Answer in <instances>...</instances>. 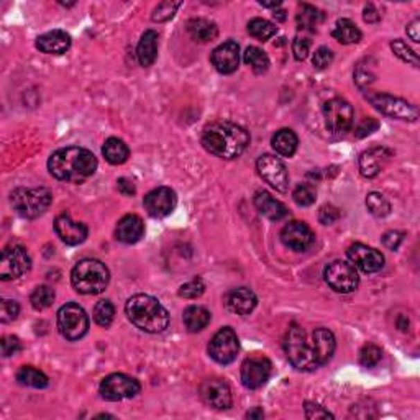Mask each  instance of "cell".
<instances>
[{"label":"cell","mask_w":420,"mask_h":420,"mask_svg":"<svg viewBox=\"0 0 420 420\" xmlns=\"http://www.w3.org/2000/svg\"><path fill=\"white\" fill-rule=\"evenodd\" d=\"M48 169L56 180L80 184L96 173L97 158L92 151L79 146H68L55 151L48 159Z\"/></svg>","instance_id":"1"},{"label":"cell","mask_w":420,"mask_h":420,"mask_svg":"<svg viewBox=\"0 0 420 420\" xmlns=\"http://www.w3.org/2000/svg\"><path fill=\"white\" fill-rule=\"evenodd\" d=\"M250 135L240 125L231 122H213L202 132V146L209 153L223 159H235L247 150Z\"/></svg>","instance_id":"2"},{"label":"cell","mask_w":420,"mask_h":420,"mask_svg":"<svg viewBox=\"0 0 420 420\" xmlns=\"http://www.w3.org/2000/svg\"><path fill=\"white\" fill-rule=\"evenodd\" d=\"M125 314L137 329L146 333H161L168 329L169 314L163 304L148 294H137L125 304Z\"/></svg>","instance_id":"3"},{"label":"cell","mask_w":420,"mask_h":420,"mask_svg":"<svg viewBox=\"0 0 420 420\" xmlns=\"http://www.w3.org/2000/svg\"><path fill=\"white\" fill-rule=\"evenodd\" d=\"M110 281V272L104 263L99 260H80L71 272V283L79 294H100L104 292Z\"/></svg>","instance_id":"4"},{"label":"cell","mask_w":420,"mask_h":420,"mask_svg":"<svg viewBox=\"0 0 420 420\" xmlns=\"http://www.w3.org/2000/svg\"><path fill=\"white\" fill-rule=\"evenodd\" d=\"M284 351L290 365L299 371H314L317 365L312 342H307V335L299 325H290L284 338Z\"/></svg>","instance_id":"5"},{"label":"cell","mask_w":420,"mask_h":420,"mask_svg":"<svg viewBox=\"0 0 420 420\" xmlns=\"http://www.w3.org/2000/svg\"><path fill=\"white\" fill-rule=\"evenodd\" d=\"M51 200L53 194L46 187H35V189L19 187L10 194L13 210L24 218H37L43 216L51 205Z\"/></svg>","instance_id":"6"},{"label":"cell","mask_w":420,"mask_h":420,"mask_svg":"<svg viewBox=\"0 0 420 420\" xmlns=\"http://www.w3.org/2000/svg\"><path fill=\"white\" fill-rule=\"evenodd\" d=\"M58 330L66 340H80L89 330V317L79 304L68 302L58 312Z\"/></svg>","instance_id":"7"},{"label":"cell","mask_w":420,"mask_h":420,"mask_svg":"<svg viewBox=\"0 0 420 420\" xmlns=\"http://www.w3.org/2000/svg\"><path fill=\"white\" fill-rule=\"evenodd\" d=\"M366 99L374 105L381 114L396 120H405V122H417L419 109L410 102L399 99V97L390 96V94H366Z\"/></svg>","instance_id":"8"},{"label":"cell","mask_w":420,"mask_h":420,"mask_svg":"<svg viewBox=\"0 0 420 420\" xmlns=\"http://www.w3.org/2000/svg\"><path fill=\"white\" fill-rule=\"evenodd\" d=\"M324 119L325 127L330 133L342 135V133L350 130L353 125V107L345 99L333 97V99L325 102Z\"/></svg>","instance_id":"9"},{"label":"cell","mask_w":420,"mask_h":420,"mask_svg":"<svg viewBox=\"0 0 420 420\" xmlns=\"http://www.w3.org/2000/svg\"><path fill=\"white\" fill-rule=\"evenodd\" d=\"M325 283L332 288L335 292L350 294L358 288L360 276L355 266L347 261H333L325 268L324 271Z\"/></svg>","instance_id":"10"},{"label":"cell","mask_w":420,"mask_h":420,"mask_svg":"<svg viewBox=\"0 0 420 420\" xmlns=\"http://www.w3.org/2000/svg\"><path fill=\"white\" fill-rule=\"evenodd\" d=\"M140 383H138L135 378H130L122 373H115L107 376L104 381L100 383L99 392L105 401L117 402L135 397L138 392H140Z\"/></svg>","instance_id":"11"},{"label":"cell","mask_w":420,"mask_h":420,"mask_svg":"<svg viewBox=\"0 0 420 420\" xmlns=\"http://www.w3.org/2000/svg\"><path fill=\"white\" fill-rule=\"evenodd\" d=\"M31 268V260L26 250L20 245L3 248L2 258H0V279L12 281L19 279Z\"/></svg>","instance_id":"12"},{"label":"cell","mask_w":420,"mask_h":420,"mask_svg":"<svg viewBox=\"0 0 420 420\" xmlns=\"http://www.w3.org/2000/svg\"><path fill=\"white\" fill-rule=\"evenodd\" d=\"M240 351V342L234 329H220L209 343V355L218 365H230Z\"/></svg>","instance_id":"13"},{"label":"cell","mask_w":420,"mask_h":420,"mask_svg":"<svg viewBox=\"0 0 420 420\" xmlns=\"http://www.w3.org/2000/svg\"><path fill=\"white\" fill-rule=\"evenodd\" d=\"M256 169L260 176L278 192H288L289 176L288 169L279 158L272 155H263L256 161Z\"/></svg>","instance_id":"14"},{"label":"cell","mask_w":420,"mask_h":420,"mask_svg":"<svg viewBox=\"0 0 420 420\" xmlns=\"http://www.w3.org/2000/svg\"><path fill=\"white\" fill-rule=\"evenodd\" d=\"M272 365L266 356L253 355L241 365V383L248 390H258L271 376Z\"/></svg>","instance_id":"15"},{"label":"cell","mask_w":420,"mask_h":420,"mask_svg":"<svg viewBox=\"0 0 420 420\" xmlns=\"http://www.w3.org/2000/svg\"><path fill=\"white\" fill-rule=\"evenodd\" d=\"M347 256L348 260L351 261V265L355 268H358L363 272H378L381 271V268L384 266V256L381 252L378 250L366 247L363 243H355L351 245L350 248L347 250Z\"/></svg>","instance_id":"16"},{"label":"cell","mask_w":420,"mask_h":420,"mask_svg":"<svg viewBox=\"0 0 420 420\" xmlns=\"http://www.w3.org/2000/svg\"><path fill=\"white\" fill-rule=\"evenodd\" d=\"M176 204H177L176 192L169 189V187H158V189H153L145 195V199H143V205H145L146 212L155 218L169 216V213L176 209Z\"/></svg>","instance_id":"17"},{"label":"cell","mask_w":420,"mask_h":420,"mask_svg":"<svg viewBox=\"0 0 420 420\" xmlns=\"http://www.w3.org/2000/svg\"><path fill=\"white\" fill-rule=\"evenodd\" d=\"M200 397L209 408L225 410L231 408L230 386L223 379H207L200 386Z\"/></svg>","instance_id":"18"},{"label":"cell","mask_w":420,"mask_h":420,"mask_svg":"<svg viewBox=\"0 0 420 420\" xmlns=\"http://www.w3.org/2000/svg\"><path fill=\"white\" fill-rule=\"evenodd\" d=\"M281 240L286 247L294 250V252H306L314 243V231L310 230L307 223L294 220L286 223L283 231H281Z\"/></svg>","instance_id":"19"},{"label":"cell","mask_w":420,"mask_h":420,"mask_svg":"<svg viewBox=\"0 0 420 420\" xmlns=\"http://www.w3.org/2000/svg\"><path fill=\"white\" fill-rule=\"evenodd\" d=\"M392 158V151L384 148V146H374V148L366 150L365 153L360 156V173L361 176L376 177L384 168L390 164Z\"/></svg>","instance_id":"20"},{"label":"cell","mask_w":420,"mask_h":420,"mask_svg":"<svg viewBox=\"0 0 420 420\" xmlns=\"http://www.w3.org/2000/svg\"><path fill=\"white\" fill-rule=\"evenodd\" d=\"M212 64L220 74H231L238 69L240 46L235 42H225L212 51Z\"/></svg>","instance_id":"21"},{"label":"cell","mask_w":420,"mask_h":420,"mask_svg":"<svg viewBox=\"0 0 420 420\" xmlns=\"http://www.w3.org/2000/svg\"><path fill=\"white\" fill-rule=\"evenodd\" d=\"M55 230L60 238L69 247L80 245L87 238V227L82 222H76L69 213H61L55 220Z\"/></svg>","instance_id":"22"},{"label":"cell","mask_w":420,"mask_h":420,"mask_svg":"<svg viewBox=\"0 0 420 420\" xmlns=\"http://www.w3.org/2000/svg\"><path fill=\"white\" fill-rule=\"evenodd\" d=\"M258 299L254 292L248 288H236L231 289L225 296V306L231 314L236 315H250L256 307Z\"/></svg>","instance_id":"23"},{"label":"cell","mask_w":420,"mask_h":420,"mask_svg":"<svg viewBox=\"0 0 420 420\" xmlns=\"http://www.w3.org/2000/svg\"><path fill=\"white\" fill-rule=\"evenodd\" d=\"M310 342H312V348H314L317 365L319 366L327 365L329 361L332 360L335 347H337L333 333L330 332L329 329H315L314 333H312Z\"/></svg>","instance_id":"24"},{"label":"cell","mask_w":420,"mask_h":420,"mask_svg":"<svg viewBox=\"0 0 420 420\" xmlns=\"http://www.w3.org/2000/svg\"><path fill=\"white\" fill-rule=\"evenodd\" d=\"M37 48L44 55H62L71 48V37L62 30H53L37 38Z\"/></svg>","instance_id":"25"},{"label":"cell","mask_w":420,"mask_h":420,"mask_svg":"<svg viewBox=\"0 0 420 420\" xmlns=\"http://www.w3.org/2000/svg\"><path fill=\"white\" fill-rule=\"evenodd\" d=\"M143 234H145V223L135 213L130 216H125L120 218L117 223V229H115V236L119 241H122L125 245H133L138 240H141Z\"/></svg>","instance_id":"26"},{"label":"cell","mask_w":420,"mask_h":420,"mask_svg":"<svg viewBox=\"0 0 420 420\" xmlns=\"http://www.w3.org/2000/svg\"><path fill=\"white\" fill-rule=\"evenodd\" d=\"M254 207H256L258 212L261 213L263 217L270 218V220H283V218L288 216V209H286V205L283 202H279V200H276L270 192L266 191H258L256 194H254Z\"/></svg>","instance_id":"27"},{"label":"cell","mask_w":420,"mask_h":420,"mask_svg":"<svg viewBox=\"0 0 420 420\" xmlns=\"http://www.w3.org/2000/svg\"><path fill=\"white\" fill-rule=\"evenodd\" d=\"M137 58L143 68H150L158 58V33L155 30H148L143 33L137 46Z\"/></svg>","instance_id":"28"},{"label":"cell","mask_w":420,"mask_h":420,"mask_svg":"<svg viewBox=\"0 0 420 420\" xmlns=\"http://www.w3.org/2000/svg\"><path fill=\"white\" fill-rule=\"evenodd\" d=\"M187 33L199 43L213 42L218 35V28L213 21L205 19H192L187 21Z\"/></svg>","instance_id":"29"},{"label":"cell","mask_w":420,"mask_h":420,"mask_svg":"<svg viewBox=\"0 0 420 420\" xmlns=\"http://www.w3.org/2000/svg\"><path fill=\"white\" fill-rule=\"evenodd\" d=\"M182 320L191 333H198L210 324V312L202 306H189L182 314Z\"/></svg>","instance_id":"30"},{"label":"cell","mask_w":420,"mask_h":420,"mask_svg":"<svg viewBox=\"0 0 420 420\" xmlns=\"http://www.w3.org/2000/svg\"><path fill=\"white\" fill-rule=\"evenodd\" d=\"M271 145L274 151L281 156H286V158H290L294 153H296L299 140L297 135L289 128H283V130L276 132V135L272 137Z\"/></svg>","instance_id":"31"},{"label":"cell","mask_w":420,"mask_h":420,"mask_svg":"<svg viewBox=\"0 0 420 420\" xmlns=\"http://www.w3.org/2000/svg\"><path fill=\"white\" fill-rule=\"evenodd\" d=\"M102 153L110 164H123L130 156V150L119 138H109L102 146Z\"/></svg>","instance_id":"32"},{"label":"cell","mask_w":420,"mask_h":420,"mask_svg":"<svg viewBox=\"0 0 420 420\" xmlns=\"http://www.w3.org/2000/svg\"><path fill=\"white\" fill-rule=\"evenodd\" d=\"M17 381H19L21 386H28V387H35V390H43V387L48 386V376L33 366H21L17 373Z\"/></svg>","instance_id":"33"},{"label":"cell","mask_w":420,"mask_h":420,"mask_svg":"<svg viewBox=\"0 0 420 420\" xmlns=\"http://www.w3.org/2000/svg\"><path fill=\"white\" fill-rule=\"evenodd\" d=\"M332 35L337 42H340L343 44L358 43L361 40V31L358 30V26L348 19L338 20L337 25H335V30Z\"/></svg>","instance_id":"34"},{"label":"cell","mask_w":420,"mask_h":420,"mask_svg":"<svg viewBox=\"0 0 420 420\" xmlns=\"http://www.w3.org/2000/svg\"><path fill=\"white\" fill-rule=\"evenodd\" d=\"M243 61L252 68L256 74H263L270 69V58L263 50L256 46L247 48V51L243 53Z\"/></svg>","instance_id":"35"},{"label":"cell","mask_w":420,"mask_h":420,"mask_svg":"<svg viewBox=\"0 0 420 420\" xmlns=\"http://www.w3.org/2000/svg\"><path fill=\"white\" fill-rule=\"evenodd\" d=\"M322 19H324V15H322L320 10H317L315 7L309 6V3H304L297 13V25L302 30L314 31L319 26Z\"/></svg>","instance_id":"36"},{"label":"cell","mask_w":420,"mask_h":420,"mask_svg":"<svg viewBox=\"0 0 420 420\" xmlns=\"http://www.w3.org/2000/svg\"><path fill=\"white\" fill-rule=\"evenodd\" d=\"M55 289H51L50 286H38L30 296L31 307H33L35 310L48 309V307H51L53 302H55Z\"/></svg>","instance_id":"37"},{"label":"cell","mask_w":420,"mask_h":420,"mask_svg":"<svg viewBox=\"0 0 420 420\" xmlns=\"http://www.w3.org/2000/svg\"><path fill=\"white\" fill-rule=\"evenodd\" d=\"M276 31H278V28L265 19H253L248 21V33L253 38L260 40V42H268V40L274 37Z\"/></svg>","instance_id":"38"},{"label":"cell","mask_w":420,"mask_h":420,"mask_svg":"<svg viewBox=\"0 0 420 420\" xmlns=\"http://www.w3.org/2000/svg\"><path fill=\"white\" fill-rule=\"evenodd\" d=\"M115 317V307L109 299H104V301H99L94 307V320H96L97 325L100 327H110L112 322H114Z\"/></svg>","instance_id":"39"},{"label":"cell","mask_w":420,"mask_h":420,"mask_svg":"<svg viewBox=\"0 0 420 420\" xmlns=\"http://www.w3.org/2000/svg\"><path fill=\"white\" fill-rule=\"evenodd\" d=\"M366 207L374 217H386L391 213L390 200L384 198L379 192H371L366 198Z\"/></svg>","instance_id":"40"},{"label":"cell","mask_w":420,"mask_h":420,"mask_svg":"<svg viewBox=\"0 0 420 420\" xmlns=\"http://www.w3.org/2000/svg\"><path fill=\"white\" fill-rule=\"evenodd\" d=\"M391 50L401 61L408 62V64H412L414 68H417L419 66L417 53H415L410 46H408V43H404L402 40H394V42L391 43Z\"/></svg>","instance_id":"41"},{"label":"cell","mask_w":420,"mask_h":420,"mask_svg":"<svg viewBox=\"0 0 420 420\" xmlns=\"http://www.w3.org/2000/svg\"><path fill=\"white\" fill-rule=\"evenodd\" d=\"M315 198H317V192L310 184L297 186L292 192L294 202H296L299 207H309V205L315 202Z\"/></svg>","instance_id":"42"},{"label":"cell","mask_w":420,"mask_h":420,"mask_svg":"<svg viewBox=\"0 0 420 420\" xmlns=\"http://www.w3.org/2000/svg\"><path fill=\"white\" fill-rule=\"evenodd\" d=\"M381 348L374 345V343H368V345L361 348L360 363L363 365L365 368H373V366H376L379 361H381Z\"/></svg>","instance_id":"43"},{"label":"cell","mask_w":420,"mask_h":420,"mask_svg":"<svg viewBox=\"0 0 420 420\" xmlns=\"http://www.w3.org/2000/svg\"><path fill=\"white\" fill-rule=\"evenodd\" d=\"M205 292V284L200 278H195L180 288V296L184 299H198Z\"/></svg>","instance_id":"44"},{"label":"cell","mask_w":420,"mask_h":420,"mask_svg":"<svg viewBox=\"0 0 420 420\" xmlns=\"http://www.w3.org/2000/svg\"><path fill=\"white\" fill-rule=\"evenodd\" d=\"M181 3L180 2H163L159 3L158 7L153 10V15L151 19L155 21H166L169 19H173L174 13H176L177 8H180Z\"/></svg>","instance_id":"45"},{"label":"cell","mask_w":420,"mask_h":420,"mask_svg":"<svg viewBox=\"0 0 420 420\" xmlns=\"http://www.w3.org/2000/svg\"><path fill=\"white\" fill-rule=\"evenodd\" d=\"M20 312V306L15 301H10V299H3L2 304H0V320L3 324H8V322H13L19 317Z\"/></svg>","instance_id":"46"},{"label":"cell","mask_w":420,"mask_h":420,"mask_svg":"<svg viewBox=\"0 0 420 420\" xmlns=\"http://www.w3.org/2000/svg\"><path fill=\"white\" fill-rule=\"evenodd\" d=\"M333 61V53L330 48L327 46H320L319 50L314 53V58H312V64L317 69H325L332 64Z\"/></svg>","instance_id":"47"},{"label":"cell","mask_w":420,"mask_h":420,"mask_svg":"<svg viewBox=\"0 0 420 420\" xmlns=\"http://www.w3.org/2000/svg\"><path fill=\"white\" fill-rule=\"evenodd\" d=\"M0 347H2L3 356H13L21 350L20 340L17 337H13V335H7V337H3L2 342H0Z\"/></svg>","instance_id":"48"},{"label":"cell","mask_w":420,"mask_h":420,"mask_svg":"<svg viewBox=\"0 0 420 420\" xmlns=\"http://www.w3.org/2000/svg\"><path fill=\"white\" fill-rule=\"evenodd\" d=\"M340 210L337 207H333V205H324L319 212V220L320 223H324V225H332V223L340 218Z\"/></svg>","instance_id":"49"},{"label":"cell","mask_w":420,"mask_h":420,"mask_svg":"<svg viewBox=\"0 0 420 420\" xmlns=\"http://www.w3.org/2000/svg\"><path fill=\"white\" fill-rule=\"evenodd\" d=\"M309 50H310V42L307 38L297 37L292 42V53H294V58H296L297 61L306 60L307 55H309Z\"/></svg>","instance_id":"50"},{"label":"cell","mask_w":420,"mask_h":420,"mask_svg":"<svg viewBox=\"0 0 420 420\" xmlns=\"http://www.w3.org/2000/svg\"><path fill=\"white\" fill-rule=\"evenodd\" d=\"M306 417L307 419H333V415L325 410L315 402H306Z\"/></svg>","instance_id":"51"},{"label":"cell","mask_w":420,"mask_h":420,"mask_svg":"<svg viewBox=\"0 0 420 420\" xmlns=\"http://www.w3.org/2000/svg\"><path fill=\"white\" fill-rule=\"evenodd\" d=\"M402 240H404V234L402 231H386V234L383 235V243L384 247L390 248L394 252V250L399 248V245L402 243Z\"/></svg>","instance_id":"52"},{"label":"cell","mask_w":420,"mask_h":420,"mask_svg":"<svg viewBox=\"0 0 420 420\" xmlns=\"http://www.w3.org/2000/svg\"><path fill=\"white\" fill-rule=\"evenodd\" d=\"M378 127H379L378 120H374V119H365L363 122H361V123L358 125V128H356V137H358V138H363V137H366V135H371V133L378 130Z\"/></svg>","instance_id":"53"},{"label":"cell","mask_w":420,"mask_h":420,"mask_svg":"<svg viewBox=\"0 0 420 420\" xmlns=\"http://www.w3.org/2000/svg\"><path fill=\"white\" fill-rule=\"evenodd\" d=\"M117 184H119V191L122 192L123 195H133L137 192L135 182H133L132 180H128V177H120V180L117 181Z\"/></svg>","instance_id":"54"},{"label":"cell","mask_w":420,"mask_h":420,"mask_svg":"<svg viewBox=\"0 0 420 420\" xmlns=\"http://www.w3.org/2000/svg\"><path fill=\"white\" fill-rule=\"evenodd\" d=\"M365 21H368V24H376V21L381 19V15H379L376 7L373 6V3H369V6L365 7Z\"/></svg>","instance_id":"55"},{"label":"cell","mask_w":420,"mask_h":420,"mask_svg":"<svg viewBox=\"0 0 420 420\" xmlns=\"http://www.w3.org/2000/svg\"><path fill=\"white\" fill-rule=\"evenodd\" d=\"M420 20L419 19H415L412 24H409V26H408V35L410 37V40H412V42H415L417 43L419 42V28H420Z\"/></svg>","instance_id":"56"},{"label":"cell","mask_w":420,"mask_h":420,"mask_svg":"<svg viewBox=\"0 0 420 420\" xmlns=\"http://www.w3.org/2000/svg\"><path fill=\"white\" fill-rule=\"evenodd\" d=\"M263 417H265V414H263V410L260 408H254L247 414V419H263Z\"/></svg>","instance_id":"57"},{"label":"cell","mask_w":420,"mask_h":420,"mask_svg":"<svg viewBox=\"0 0 420 420\" xmlns=\"http://www.w3.org/2000/svg\"><path fill=\"white\" fill-rule=\"evenodd\" d=\"M272 15H274V19H278L279 21H284L286 20V12L284 10L274 12V13H272Z\"/></svg>","instance_id":"58"},{"label":"cell","mask_w":420,"mask_h":420,"mask_svg":"<svg viewBox=\"0 0 420 420\" xmlns=\"http://www.w3.org/2000/svg\"><path fill=\"white\" fill-rule=\"evenodd\" d=\"M260 3H261L263 7H270V8H272V7L276 8V7H279V6H281V2H279V0H278V2H270V3H266V2H260Z\"/></svg>","instance_id":"59"}]
</instances>
